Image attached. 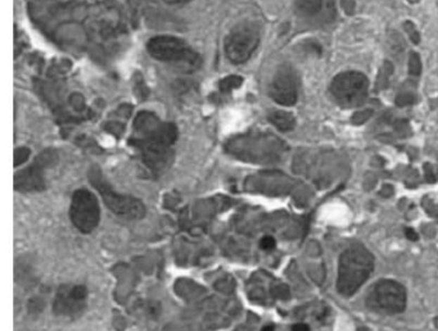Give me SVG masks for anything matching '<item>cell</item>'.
Returning a JSON list of instances; mask_svg holds the SVG:
<instances>
[{"label": "cell", "mask_w": 438, "mask_h": 331, "mask_svg": "<svg viewBox=\"0 0 438 331\" xmlns=\"http://www.w3.org/2000/svg\"><path fill=\"white\" fill-rule=\"evenodd\" d=\"M178 139V127L165 122L155 113L143 110L136 115L130 145L141 157V162L153 174H165L174 160V145Z\"/></svg>", "instance_id": "1"}, {"label": "cell", "mask_w": 438, "mask_h": 331, "mask_svg": "<svg viewBox=\"0 0 438 331\" xmlns=\"http://www.w3.org/2000/svg\"><path fill=\"white\" fill-rule=\"evenodd\" d=\"M70 219L82 234L93 233L101 221V207L96 194L88 189L76 190L71 199Z\"/></svg>", "instance_id": "9"}, {"label": "cell", "mask_w": 438, "mask_h": 331, "mask_svg": "<svg viewBox=\"0 0 438 331\" xmlns=\"http://www.w3.org/2000/svg\"><path fill=\"white\" fill-rule=\"evenodd\" d=\"M89 181L90 184L97 189L105 206L110 208L111 212L117 214L121 219L141 220L146 216L147 208L141 199L116 192L110 183L105 180L101 169L91 167L89 171Z\"/></svg>", "instance_id": "5"}, {"label": "cell", "mask_w": 438, "mask_h": 331, "mask_svg": "<svg viewBox=\"0 0 438 331\" xmlns=\"http://www.w3.org/2000/svg\"><path fill=\"white\" fill-rule=\"evenodd\" d=\"M147 51L152 58L183 71H197L201 66V56L180 37L170 35L152 37L147 43Z\"/></svg>", "instance_id": "4"}, {"label": "cell", "mask_w": 438, "mask_h": 331, "mask_svg": "<svg viewBox=\"0 0 438 331\" xmlns=\"http://www.w3.org/2000/svg\"><path fill=\"white\" fill-rule=\"evenodd\" d=\"M260 29L251 21L238 23L225 37V54L231 63L242 65L260 44Z\"/></svg>", "instance_id": "7"}, {"label": "cell", "mask_w": 438, "mask_h": 331, "mask_svg": "<svg viewBox=\"0 0 438 331\" xmlns=\"http://www.w3.org/2000/svg\"><path fill=\"white\" fill-rule=\"evenodd\" d=\"M164 1L167 3V4H171V6H180V4H186V3H189L192 0H164Z\"/></svg>", "instance_id": "19"}, {"label": "cell", "mask_w": 438, "mask_h": 331, "mask_svg": "<svg viewBox=\"0 0 438 331\" xmlns=\"http://www.w3.org/2000/svg\"><path fill=\"white\" fill-rule=\"evenodd\" d=\"M275 245H276V242L273 236H265L261 239L260 247L264 250L274 249Z\"/></svg>", "instance_id": "17"}, {"label": "cell", "mask_w": 438, "mask_h": 331, "mask_svg": "<svg viewBox=\"0 0 438 331\" xmlns=\"http://www.w3.org/2000/svg\"><path fill=\"white\" fill-rule=\"evenodd\" d=\"M374 270V256L364 245H352L340 257L337 290L343 297L355 294Z\"/></svg>", "instance_id": "2"}, {"label": "cell", "mask_w": 438, "mask_h": 331, "mask_svg": "<svg viewBox=\"0 0 438 331\" xmlns=\"http://www.w3.org/2000/svg\"><path fill=\"white\" fill-rule=\"evenodd\" d=\"M243 82V79L240 76H228L219 82V89L223 93H231L233 90L239 88Z\"/></svg>", "instance_id": "15"}, {"label": "cell", "mask_w": 438, "mask_h": 331, "mask_svg": "<svg viewBox=\"0 0 438 331\" xmlns=\"http://www.w3.org/2000/svg\"><path fill=\"white\" fill-rule=\"evenodd\" d=\"M269 94L275 103L284 107L295 105L297 102V76L290 65H283L276 70L269 86Z\"/></svg>", "instance_id": "12"}, {"label": "cell", "mask_w": 438, "mask_h": 331, "mask_svg": "<svg viewBox=\"0 0 438 331\" xmlns=\"http://www.w3.org/2000/svg\"><path fill=\"white\" fill-rule=\"evenodd\" d=\"M405 287L394 280H379L366 294L368 309L383 315H399L406 309Z\"/></svg>", "instance_id": "6"}, {"label": "cell", "mask_w": 438, "mask_h": 331, "mask_svg": "<svg viewBox=\"0 0 438 331\" xmlns=\"http://www.w3.org/2000/svg\"><path fill=\"white\" fill-rule=\"evenodd\" d=\"M405 235H406L408 240H411V242H416V240L419 239V236H418V234H416L413 228H406V230H405Z\"/></svg>", "instance_id": "18"}, {"label": "cell", "mask_w": 438, "mask_h": 331, "mask_svg": "<svg viewBox=\"0 0 438 331\" xmlns=\"http://www.w3.org/2000/svg\"><path fill=\"white\" fill-rule=\"evenodd\" d=\"M29 157H30V150L27 148L17 149L15 152V166L26 162L29 160Z\"/></svg>", "instance_id": "16"}, {"label": "cell", "mask_w": 438, "mask_h": 331, "mask_svg": "<svg viewBox=\"0 0 438 331\" xmlns=\"http://www.w3.org/2000/svg\"><path fill=\"white\" fill-rule=\"evenodd\" d=\"M88 303V289L84 285L65 284L58 287L53 301L54 315L63 318L82 316Z\"/></svg>", "instance_id": "11"}, {"label": "cell", "mask_w": 438, "mask_h": 331, "mask_svg": "<svg viewBox=\"0 0 438 331\" xmlns=\"http://www.w3.org/2000/svg\"><path fill=\"white\" fill-rule=\"evenodd\" d=\"M228 155L250 163H273L282 155L283 144L273 135L245 133L237 135L225 144Z\"/></svg>", "instance_id": "3"}, {"label": "cell", "mask_w": 438, "mask_h": 331, "mask_svg": "<svg viewBox=\"0 0 438 331\" xmlns=\"http://www.w3.org/2000/svg\"><path fill=\"white\" fill-rule=\"evenodd\" d=\"M292 331H310V327L306 324H296L292 327Z\"/></svg>", "instance_id": "20"}, {"label": "cell", "mask_w": 438, "mask_h": 331, "mask_svg": "<svg viewBox=\"0 0 438 331\" xmlns=\"http://www.w3.org/2000/svg\"><path fill=\"white\" fill-rule=\"evenodd\" d=\"M262 331H275V327L273 325H268V326H265Z\"/></svg>", "instance_id": "21"}, {"label": "cell", "mask_w": 438, "mask_h": 331, "mask_svg": "<svg viewBox=\"0 0 438 331\" xmlns=\"http://www.w3.org/2000/svg\"><path fill=\"white\" fill-rule=\"evenodd\" d=\"M368 90V77L356 71L337 74L330 84V93L335 102L346 108H354L364 103Z\"/></svg>", "instance_id": "8"}, {"label": "cell", "mask_w": 438, "mask_h": 331, "mask_svg": "<svg viewBox=\"0 0 438 331\" xmlns=\"http://www.w3.org/2000/svg\"><path fill=\"white\" fill-rule=\"evenodd\" d=\"M57 161L58 155L52 149L37 155L27 169L15 174V190L21 193L43 192L45 189V171L53 167Z\"/></svg>", "instance_id": "10"}, {"label": "cell", "mask_w": 438, "mask_h": 331, "mask_svg": "<svg viewBox=\"0 0 438 331\" xmlns=\"http://www.w3.org/2000/svg\"><path fill=\"white\" fill-rule=\"evenodd\" d=\"M357 331H371V330H368V329H365V327H361V329H359V330Z\"/></svg>", "instance_id": "22"}, {"label": "cell", "mask_w": 438, "mask_h": 331, "mask_svg": "<svg viewBox=\"0 0 438 331\" xmlns=\"http://www.w3.org/2000/svg\"><path fill=\"white\" fill-rule=\"evenodd\" d=\"M269 121L273 125L281 130V131H292L296 126V118L293 117V115L290 112H284V110H271L269 113Z\"/></svg>", "instance_id": "13"}, {"label": "cell", "mask_w": 438, "mask_h": 331, "mask_svg": "<svg viewBox=\"0 0 438 331\" xmlns=\"http://www.w3.org/2000/svg\"><path fill=\"white\" fill-rule=\"evenodd\" d=\"M298 12L306 17L318 15L323 8V0H295Z\"/></svg>", "instance_id": "14"}]
</instances>
